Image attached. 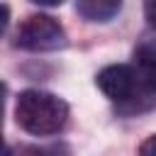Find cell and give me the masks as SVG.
<instances>
[{
  "mask_svg": "<svg viewBox=\"0 0 156 156\" xmlns=\"http://www.w3.org/2000/svg\"><path fill=\"white\" fill-rule=\"evenodd\" d=\"M68 119V105L46 90H22L15 102V122L34 136H49L63 129Z\"/></svg>",
  "mask_w": 156,
  "mask_h": 156,
  "instance_id": "6da1fadb",
  "label": "cell"
},
{
  "mask_svg": "<svg viewBox=\"0 0 156 156\" xmlns=\"http://www.w3.org/2000/svg\"><path fill=\"white\" fill-rule=\"evenodd\" d=\"M98 88L105 93V98H110L112 102L127 105L134 102V98H151L156 100V90L144 83V78L139 76L136 66H124V63H115V66H105L98 78H95Z\"/></svg>",
  "mask_w": 156,
  "mask_h": 156,
  "instance_id": "7a4b0ae2",
  "label": "cell"
},
{
  "mask_svg": "<svg viewBox=\"0 0 156 156\" xmlns=\"http://www.w3.org/2000/svg\"><path fill=\"white\" fill-rule=\"evenodd\" d=\"M15 44L27 51H54L66 46V32L49 15H29L20 24Z\"/></svg>",
  "mask_w": 156,
  "mask_h": 156,
  "instance_id": "3957f363",
  "label": "cell"
},
{
  "mask_svg": "<svg viewBox=\"0 0 156 156\" xmlns=\"http://www.w3.org/2000/svg\"><path fill=\"white\" fill-rule=\"evenodd\" d=\"M122 7V0H76V12L85 22H110Z\"/></svg>",
  "mask_w": 156,
  "mask_h": 156,
  "instance_id": "277c9868",
  "label": "cell"
},
{
  "mask_svg": "<svg viewBox=\"0 0 156 156\" xmlns=\"http://www.w3.org/2000/svg\"><path fill=\"white\" fill-rule=\"evenodd\" d=\"M134 58H136V71L144 78V83H149L156 90V39L144 41L134 51Z\"/></svg>",
  "mask_w": 156,
  "mask_h": 156,
  "instance_id": "5b68a950",
  "label": "cell"
},
{
  "mask_svg": "<svg viewBox=\"0 0 156 156\" xmlns=\"http://www.w3.org/2000/svg\"><path fill=\"white\" fill-rule=\"evenodd\" d=\"M144 17L151 29H156V0H144Z\"/></svg>",
  "mask_w": 156,
  "mask_h": 156,
  "instance_id": "8992f818",
  "label": "cell"
},
{
  "mask_svg": "<svg viewBox=\"0 0 156 156\" xmlns=\"http://www.w3.org/2000/svg\"><path fill=\"white\" fill-rule=\"evenodd\" d=\"M139 154H144V156H156V134H151L146 141H141Z\"/></svg>",
  "mask_w": 156,
  "mask_h": 156,
  "instance_id": "52a82bcc",
  "label": "cell"
},
{
  "mask_svg": "<svg viewBox=\"0 0 156 156\" xmlns=\"http://www.w3.org/2000/svg\"><path fill=\"white\" fill-rule=\"evenodd\" d=\"M32 2H37V5H44V7H58L63 0H32Z\"/></svg>",
  "mask_w": 156,
  "mask_h": 156,
  "instance_id": "ba28073f",
  "label": "cell"
}]
</instances>
